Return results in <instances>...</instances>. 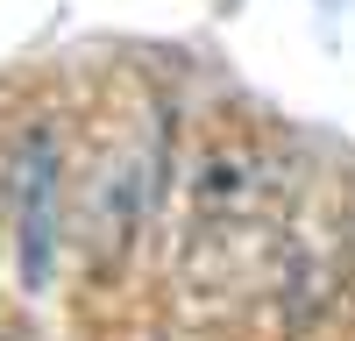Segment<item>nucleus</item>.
Returning <instances> with one entry per match:
<instances>
[{
    "label": "nucleus",
    "instance_id": "nucleus-1",
    "mask_svg": "<svg viewBox=\"0 0 355 341\" xmlns=\"http://www.w3.org/2000/svg\"><path fill=\"white\" fill-rule=\"evenodd\" d=\"M71 135L50 107L21 114L0 142V235H8V277L21 299H50L71 256Z\"/></svg>",
    "mask_w": 355,
    "mask_h": 341
},
{
    "label": "nucleus",
    "instance_id": "nucleus-2",
    "mask_svg": "<svg viewBox=\"0 0 355 341\" xmlns=\"http://www.w3.org/2000/svg\"><path fill=\"white\" fill-rule=\"evenodd\" d=\"M277 207V164L256 135L242 128H214L192 150V164L178 170V227H185V256H234L270 227Z\"/></svg>",
    "mask_w": 355,
    "mask_h": 341
},
{
    "label": "nucleus",
    "instance_id": "nucleus-3",
    "mask_svg": "<svg viewBox=\"0 0 355 341\" xmlns=\"http://www.w3.org/2000/svg\"><path fill=\"white\" fill-rule=\"evenodd\" d=\"M164 185H171V121L150 114V128H128L100 150V170L78 199V242H85V263L100 277H114L135 256Z\"/></svg>",
    "mask_w": 355,
    "mask_h": 341
}]
</instances>
